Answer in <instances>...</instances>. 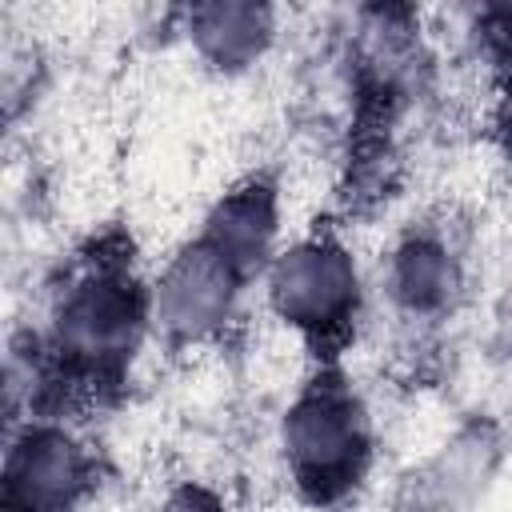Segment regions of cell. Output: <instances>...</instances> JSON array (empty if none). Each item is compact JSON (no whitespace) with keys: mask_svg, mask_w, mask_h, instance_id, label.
<instances>
[{"mask_svg":"<svg viewBox=\"0 0 512 512\" xmlns=\"http://www.w3.org/2000/svg\"><path fill=\"white\" fill-rule=\"evenodd\" d=\"M152 320V288H144L124 240H96L64 276L48 320V360L56 380L88 392L116 388Z\"/></svg>","mask_w":512,"mask_h":512,"instance_id":"cell-1","label":"cell"},{"mask_svg":"<svg viewBox=\"0 0 512 512\" xmlns=\"http://www.w3.org/2000/svg\"><path fill=\"white\" fill-rule=\"evenodd\" d=\"M280 448L296 492L308 504H340L372 464V424L356 388L324 364L288 404Z\"/></svg>","mask_w":512,"mask_h":512,"instance_id":"cell-2","label":"cell"},{"mask_svg":"<svg viewBox=\"0 0 512 512\" xmlns=\"http://www.w3.org/2000/svg\"><path fill=\"white\" fill-rule=\"evenodd\" d=\"M268 304L332 364L360 316L356 260L332 232H312L268 264Z\"/></svg>","mask_w":512,"mask_h":512,"instance_id":"cell-3","label":"cell"},{"mask_svg":"<svg viewBox=\"0 0 512 512\" xmlns=\"http://www.w3.org/2000/svg\"><path fill=\"white\" fill-rule=\"evenodd\" d=\"M248 276L204 236L188 240L152 284V324L176 348L212 340L236 312Z\"/></svg>","mask_w":512,"mask_h":512,"instance_id":"cell-4","label":"cell"},{"mask_svg":"<svg viewBox=\"0 0 512 512\" xmlns=\"http://www.w3.org/2000/svg\"><path fill=\"white\" fill-rule=\"evenodd\" d=\"M96 484L92 452L52 420L12 436L4 456V512H72Z\"/></svg>","mask_w":512,"mask_h":512,"instance_id":"cell-5","label":"cell"},{"mask_svg":"<svg viewBox=\"0 0 512 512\" xmlns=\"http://www.w3.org/2000/svg\"><path fill=\"white\" fill-rule=\"evenodd\" d=\"M276 228H280V204H276V184L268 176H248L244 184H236L232 192H224L200 236L224 252L248 280L256 272H264L276 256H272V244H276Z\"/></svg>","mask_w":512,"mask_h":512,"instance_id":"cell-6","label":"cell"},{"mask_svg":"<svg viewBox=\"0 0 512 512\" xmlns=\"http://www.w3.org/2000/svg\"><path fill=\"white\" fill-rule=\"evenodd\" d=\"M188 36L216 68H244L268 44L272 12L260 4H196L188 8Z\"/></svg>","mask_w":512,"mask_h":512,"instance_id":"cell-7","label":"cell"},{"mask_svg":"<svg viewBox=\"0 0 512 512\" xmlns=\"http://www.w3.org/2000/svg\"><path fill=\"white\" fill-rule=\"evenodd\" d=\"M456 292V264L440 236H408L392 256V296L408 312H436Z\"/></svg>","mask_w":512,"mask_h":512,"instance_id":"cell-8","label":"cell"},{"mask_svg":"<svg viewBox=\"0 0 512 512\" xmlns=\"http://www.w3.org/2000/svg\"><path fill=\"white\" fill-rule=\"evenodd\" d=\"M476 28H480V40L492 56V68L496 76L504 80L508 96H512V4H496V8H484L476 16Z\"/></svg>","mask_w":512,"mask_h":512,"instance_id":"cell-9","label":"cell"},{"mask_svg":"<svg viewBox=\"0 0 512 512\" xmlns=\"http://www.w3.org/2000/svg\"><path fill=\"white\" fill-rule=\"evenodd\" d=\"M160 512H228V508H224V500H220L208 484L188 480V484H176V488L164 496Z\"/></svg>","mask_w":512,"mask_h":512,"instance_id":"cell-10","label":"cell"}]
</instances>
